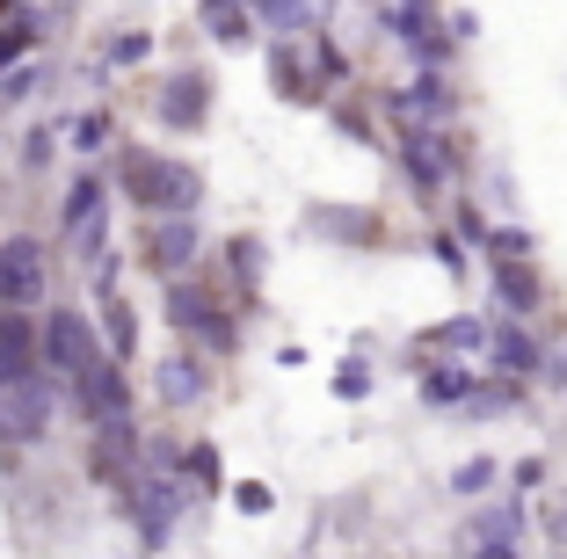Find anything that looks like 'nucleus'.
Returning a JSON list of instances; mask_svg holds the SVG:
<instances>
[{"label": "nucleus", "mask_w": 567, "mask_h": 559, "mask_svg": "<svg viewBox=\"0 0 567 559\" xmlns=\"http://www.w3.org/2000/svg\"><path fill=\"white\" fill-rule=\"evenodd\" d=\"M487 255H538V240L524 226H495V240H487Z\"/></svg>", "instance_id": "obj_30"}, {"label": "nucleus", "mask_w": 567, "mask_h": 559, "mask_svg": "<svg viewBox=\"0 0 567 559\" xmlns=\"http://www.w3.org/2000/svg\"><path fill=\"white\" fill-rule=\"evenodd\" d=\"M451 218H458V240H466L473 255H487V240H495V218H487L473 197H451Z\"/></svg>", "instance_id": "obj_21"}, {"label": "nucleus", "mask_w": 567, "mask_h": 559, "mask_svg": "<svg viewBox=\"0 0 567 559\" xmlns=\"http://www.w3.org/2000/svg\"><path fill=\"white\" fill-rule=\"evenodd\" d=\"M487 363H495V379H524V385H538V379H546V363H553V342L538 334V320H509V313H495V342H487Z\"/></svg>", "instance_id": "obj_6"}, {"label": "nucleus", "mask_w": 567, "mask_h": 559, "mask_svg": "<svg viewBox=\"0 0 567 559\" xmlns=\"http://www.w3.org/2000/svg\"><path fill=\"white\" fill-rule=\"evenodd\" d=\"M189 479H197L204 494H218V487H226V473H218V451H212V444H197V451L183 458V487H189Z\"/></svg>", "instance_id": "obj_23"}, {"label": "nucleus", "mask_w": 567, "mask_h": 559, "mask_svg": "<svg viewBox=\"0 0 567 559\" xmlns=\"http://www.w3.org/2000/svg\"><path fill=\"white\" fill-rule=\"evenodd\" d=\"M110 182L102 175H73V189H66V204H59V218H66V232H73V247H81V255H110V247H102V232H110Z\"/></svg>", "instance_id": "obj_10"}, {"label": "nucleus", "mask_w": 567, "mask_h": 559, "mask_svg": "<svg viewBox=\"0 0 567 559\" xmlns=\"http://www.w3.org/2000/svg\"><path fill=\"white\" fill-rule=\"evenodd\" d=\"M102 313H110V334H102V342H110V356L132 363V356H138V313H132V298L102 291Z\"/></svg>", "instance_id": "obj_16"}, {"label": "nucleus", "mask_w": 567, "mask_h": 559, "mask_svg": "<svg viewBox=\"0 0 567 559\" xmlns=\"http://www.w3.org/2000/svg\"><path fill=\"white\" fill-rule=\"evenodd\" d=\"M415 393L436 414H466L473 393H481V371L466 356H415Z\"/></svg>", "instance_id": "obj_8"}, {"label": "nucleus", "mask_w": 567, "mask_h": 559, "mask_svg": "<svg viewBox=\"0 0 567 559\" xmlns=\"http://www.w3.org/2000/svg\"><path fill=\"white\" fill-rule=\"evenodd\" d=\"M226 262H234L240 291H255V283H262V240H255V232H234V240H226Z\"/></svg>", "instance_id": "obj_20"}, {"label": "nucleus", "mask_w": 567, "mask_h": 559, "mask_svg": "<svg viewBox=\"0 0 567 559\" xmlns=\"http://www.w3.org/2000/svg\"><path fill=\"white\" fill-rule=\"evenodd\" d=\"M487 342H495V320H481V313H458V320H444V328H430L415 342V356H487Z\"/></svg>", "instance_id": "obj_13"}, {"label": "nucleus", "mask_w": 567, "mask_h": 559, "mask_svg": "<svg viewBox=\"0 0 567 559\" xmlns=\"http://www.w3.org/2000/svg\"><path fill=\"white\" fill-rule=\"evenodd\" d=\"M487 283H495V306L509 320H538L546 313V277H538V255H481Z\"/></svg>", "instance_id": "obj_7"}, {"label": "nucleus", "mask_w": 567, "mask_h": 559, "mask_svg": "<svg viewBox=\"0 0 567 559\" xmlns=\"http://www.w3.org/2000/svg\"><path fill=\"white\" fill-rule=\"evenodd\" d=\"M313 232L350 240V247H371V240H379V218H364V211H313Z\"/></svg>", "instance_id": "obj_18"}, {"label": "nucleus", "mask_w": 567, "mask_h": 559, "mask_svg": "<svg viewBox=\"0 0 567 559\" xmlns=\"http://www.w3.org/2000/svg\"><path fill=\"white\" fill-rule=\"evenodd\" d=\"M124 197L153 218H189L197 197H204V182H197V167L167 161V153H132V161H124Z\"/></svg>", "instance_id": "obj_1"}, {"label": "nucleus", "mask_w": 567, "mask_h": 559, "mask_svg": "<svg viewBox=\"0 0 567 559\" xmlns=\"http://www.w3.org/2000/svg\"><path fill=\"white\" fill-rule=\"evenodd\" d=\"M44 283H51V255H44V240H37V232L0 240V306L37 313V306H44Z\"/></svg>", "instance_id": "obj_5"}, {"label": "nucleus", "mask_w": 567, "mask_h": 559, "mask_svg": "<svg viewBox=\"0 0 567 559\" xmlns=\"http://www.w3.org/2000/svg\"><path fill=\"white\" fill-rule=\"evenodd\" d=\"M538 385H546V393H567V349L560 342H553V363H546V379H538Z\"/></svg>", "instance_id": "obj_34"}, {"label": "nucleus", "mask_w": 567, "mask_h": 559, "mask_svg": "<svg viewBox=\"0 0 567 559\" xmlns=\"http://www.w3.org/2000/svg\"><path fill=\"white\" fill-rule=\"evenodd\" d=\"M51 161V132H30L22 138V167H44Z\"/></svg>", "instance_id": "obj_35"}, {"label": "nucleus", "mask_w": 567, "mask_h": 559, "mask_svg": "<svg viewBox=\"0 0 567 559\" xmlns=\"http://www.w3.org/2000/svg\"><path fill=\"white\" fill-rule=\"evenodd\" d=\"M364 393H371V363L350 356L342 371H334V400H364Z\"/></svg>", "instance_id": "obj_26"}, {"label": "nucleus", "mask_w": 567, "mask_h": 559, "mask_svg": "<svg viewBox=\"0 0 567 559\" xmlns=\"http://www.w3.org/2000/svg\"><path fill=\"white\" fill-rule=\"evenodd\" d=\"M132 516H138V538H146V552H161L167 545V530H175V516H183V479H167V473H138L132 487Z\"/></svg>", "instance_id": "obj_9"}, {"label": "nucleus", "mask_w": 567, "mask_h": 559, "mask_svg": "<svg viewBox=\"0 0 567 559\" xmlns=\"http://www.w3.org/2000/svg\"><path fill=\"white\" fill-rule=\"evenodd\" d=\"M37 95V73L22 66V73H0V102H30Z\"/></svg>", "instance_id": "obj_32"}, {"label": "nucleus", "mask_w": 567, "mask_h": 559, "mask_svg": "<svg viewBox=\"0 0 567 559\" xmlns=\"http://www.w3.org/2000/svg\"><path fill=\"white\" fill-rule=\"evenodd\" d=\"M204 22H212L218 44H255V30H262V15L248 0H204Z\"/></svg>", "instance_id": "obj_15"}, {"label": "nucleus", "mask_w": 567, "mask_h": 559, "mask_svg": "<svg viewBox=\"0 0 567 559\" xmlns=\"http://www.w3.org/2000/svg\"><path fill=\"white\" fill-rule=\"evenodd\" d=\"M0 15H8V0H0Z\"/></svg>", "instance_id": "obj_38"}, {"label": "nucleus", "mask_w": 567, "mask_h": 559, "mask_svg": "<svg viewBox=\"0 0 567 559\" xmlns=\"http://www.w3.org/2000/svg\"><path fill=\"white\" fill-rule=\"evenodd\" d=\"M385 116H393V124H430V132H451V124H458V87H451V73L415 66V81H408V87H385Z\"/></svg>", "instance_id": "obj_4"}, {"label": "nucleus", "mask_w": 567, "mask_h": 559, "mask_svg": "<svg viewBox=\"0 0 567 559\" xmlns=\"http://www.w3.org/2000/svg\"><path fill=\"white\" fill-rule=\"evenodd\" d=\"M161 116L175 132H183V124H204V116H212V73H175L167 95H161Z\"/></svg>", "instance_id": "obj_14"}, {"label": "nucleus", "mask_w": 567, "mask_h": 559, "mask_svg": "<svg viewBox=\"0 0 567 559\" xmlns=\"http://www.w3.org/2000/svg\"><path fill=\"white\" fill-rule=\"evenodd\" d=\"M546 473H553L546 458H517V465H509V494H538V487H546Z\"/></svg>", "instance_id": "obj_28"}, {"label": "nucleus", "mask_w": 567, "mask_h": 559, "mask_svg": "<svg viewBox=\"0 0 567 559\" xmlns=\"http://www.w3.org/2000/svg\"><path fill=\"white\" fill-rule=\"evenodd\" d=\"M234 501H240L248 516H269V501H277V494H269L262 479H248V487H234Z\"/></svg>", "instance_id": "obj_33"}, {"label": "nucleus", "mask_w": 567, "mask_h": 559, "mask_svg": "<svg viewBox=\"0 0 567 559\" xmlns=\"http://www.w3.org/2000/svg\"><path fill=\"white\" fill-rule=\"evenodd\" d=\"M524 530H532V501H524V494H487L481 509H473V524H466V552L524 545Z\"/></svg>", "instance_id": "obj_11"}, {"label": "nucleus", "mask_w": 567, "mask_h": 559, "mask_svg": "<svg viewBox=\"0 0 567 559\" xmlns=\"http://www.w3.org/2000/svg\"><path fill=\"white\" fill-rule=\"evenodd\" d=\"M466 559H532L524 545H487V552H466Z\"/></svg>", "instance_id": "obj_37"}, {"label": "nucleus", "mask_w": 567, "mask_h": 559, "mask_svg": "<svg viewBox=\"0 0 567 559\" xmlns=\"http://www.w3.org/2000/svg\"><path fill=\"white\" fill-rule=\"evenodd\" d=\"M167 320H175L183 342H204L212 356H234V349H240L234 313H226L212 291H197V283H167Z\"/></svg>", "instance_id": "obj_3"}, {"label": "nucleus", "mask_w": 567, "mask_h": 559, "mask_svg": "<svg viewBox=\"0 0 567 559\" xmlns=\"http://www.w3.org/2000/svg\"><path fill=\"white\" fill-rule=\"evenodd\" d=\"M430 255H436V269H451V277H466V269H473V247L458 240V232H430Z\"/></svg>", "instance_id": "obj_25"}, {"label": "nucleus", "mask_w": 567, "mask_h": 559, "mask_svg": "<svg viewBox=\"0 0 567 559\" xmlns=\"http://www.w3.org/2000/svg\"><path fill=\"white\" fill-rule=\"evenodd\" d=\"M495 487H502V465L487 458V451H481V458H466V465H451V494H458V501H487Z\"/></svg>", "instance_id": "obj_17"}, {"label": "nucleus", "mask_w": 567, "mask_h": 559, "mask_svg": "<svg viewBox=\"0 0 567 559\" xmlns=\"http://www.w3.org/2000/svg\"><path fill=\"white\" fill-rule=\"evenodd\" d=\"M161 393L183 407V400H204V363L197 356H167L161 363Z\"/></svg>", "instance_id": "obj_19"}, {"label": "nucleus", "mask_w": 567, "mask_h": 559, "mask_svg": "<svg viewBox=\"0 0 567 559\" xmlns=\"http://www.w3.org/2000/svg\"><path fill=\"white\" fill-rule=\"evenodd\" d=\"M138 255H146V269H161L167 283H183V269L197 262V218H153V226L138 232Z\"/></svg>", "instance_id": "obj_12"}, {"label": "nucleus", "mask_w": 567, "mask_h": 559, "mask_svg": "<svg viewBox=\"0 0 567 559\" xmlns=\"http://www.w3.org/2000/svg\"><path fill=\"white\" fill-rule=\"evenodd\" d=\"M102 363H117V356H110V342L95 334V320L73 313V306L44 313V371H51V379H66V393H81Z\"/></svg>", "instance_id": "obj_2"}, {"label": "nucleus", "mask_w": 567, "mask_h": 559, "mask_svg": "<svg viewBox=\"0 0 567 559\" xmlns=\"http://www.w3.org/2000/svg\"><path fill=\"white\" fill-rule=\"evenodd\" d=\"M451 37H458V44H473V37H481V15H466V8H458V15H451Z\"/></svg>", "instance_id": "obj_36"}, {"label": "nucleus", "mask_w": 567, "mask_h": 559, "mask_svg": "<svg viewBox=\"0 0 567 559\" xmlns=\"http://www.w3.org/2000/svg\"><path fill=\"white\" fill-rule=\"evenodd\" d=\"M110 146V110H81L73 116V153H102Z\"/></svg>", "instance_id": "obj_24"}, {"label": "nucleus", "mask_w": 567, "mask_h": 559, "mask_svg": "<svg viewBox=\"0 0 567 559\" xmlns=\"http://www.w3.org/2000/svg\"><path fill=\"white\" fill-rule=\"evenodd\" d=\"M538 530H546V538L567 552V487H560V494H546V509H538Z\"/></svg>", "instance_id": "obj_27"}, {"label": "nucleus", "mask_w": 567, "mask_h": 559, "mask_svg": "<svg viewBox=\"0 0 567 559\" xmlns=\"http://www.w3.org/2000/svg\"><path fill=\"white\" fill-rule=\"evenodd\" d=\"M138 59H153V37L146 30H132V37H117V44H110V66H138Z\"/></svg>", "instance_id": "obj_29"}, {"label": "nucleus", "mask_w": 567, "mask_h": 559, "mask_svg": "<svg viewBox=\"0 0 567 559\" xmlns=\"http://www.w3.org/2000/svg\"><path fill=\"white\" fill-rule=\"evenodd\" d=\"M334 124H342L350 138H364V146H379V132H371V116L357 110V102H334Z\"/></svg>", "instance_id": "obj_31"}, {"label": "nucleus", "mask_w": 567, "mask_h": 559, "mask_svg": "<svg viewBox=\"0 0 567 559\" xmlns=\"http://www.w3.org/2000/svg\"><path fill=\"white\" fill-rule=\"evenodd\" d=\"M30 44H37V15H16V22H0V73L16 66V59H22Z\"/></svg>", "instance_id": "obj_22"}]
</instances>
